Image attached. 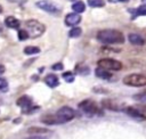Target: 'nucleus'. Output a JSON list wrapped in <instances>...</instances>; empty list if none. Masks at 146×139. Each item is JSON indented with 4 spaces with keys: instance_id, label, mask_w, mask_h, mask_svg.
I'll return each mask as SVG.
<instances>
[{
    "instance_id": "nucleus-1",
    "label": "nucleus",
    "mask_w": 146,
    "mask_h": 139,
    "mask_svg": "<svg viewBox=\"0 0 146 139\" xmlns=\"http://www.w3.org/2000/svg\"><path fill=\"white\" fill-rule=\"evenodd\" d=\"M97 40L104 44H121L124 42V36L122 32L117 30H112V28H106V30H100L97 33Z\"/></svg>"
},
{
    "instance_id": "nucleus-2",
    "label": "nucleus",
    "mask_w": 146,
    "mask_h": 139,
    "mask_svg": "<svg viewBox=\"0 0 146 139\" xmlns=\"http://www.w3.org/2000/svg\"><path fill=\"white\" fill-rule=\"evenodd\" d=\"M25 26H26V31L29 32L30 36H32V38H38L40 35H42L43 32L46 31V26L35 19L27 21L25 23Z\"/></svg>"
},
{
    "instance_id": "nucleus-3",
    "label": "nucleus",
    "mask_w": 146,
    "mask_h": 139,
    "mask_svg": "<svg viewBox=\"0 0 146 139\" xmlns=\"http://www.w3.org/2000/svg\"><path fill=\"white\" fill-rule=\"evenodd\" d=\"M123 83L129 87H145L146 75L143 74H129L123 77Z\"/></svg>"
},
{
    "instance_id": "nucleus-4",
    "label": "nucleus",
    "mask_w": 146,
    "mask_h": 139,
    "mask_svg": "<svg viewBox=\"0 0 146 139\" xmlns=\"http://www.w3.org/2000/svg\"><path fill=\"white\" fill-rule=\"evenodd\" d=\"M98 67L107 71H120L122 68V64L121 62L113 58H103L98 60Z\"/></svg>"
},
{
    "instance_id": "nucleus-5",
    "label": "nucleus",
    "mask_w": 146,
    "mask_h": 139,
    "mask_svg": "<svg viewBox=\"0 0 146 139\" xmlns=\"http://www.w3.org/2000/svg\"><path fill=\"white\" fill-rule=\"evenodd\" d=\"M79 108L82 112H84L86 114H88V115H95V114H99L100 113L97 104L95 101L90 100V99H86V100L81 101L79 104Z\"/></svg>"
},
{
    "instance_id": "nucleus-6",
    "label": "nucleus",
    "mask_w": 146,
    "mask_h": 139,
    "mask_svg": "<svg viewBox=\"0 0 146 139\" xmlns=\"http://www.w3.org/2000/svg\"><path fill=\"white\" fill-rule=\"evenodd\" d=\"M56 114H57V116L59 117L62 124H63V123H66V122H70V121L73 120L74 116H75L74 109L71 108V107H68V106H63V107H60V108L56 112Z\"/></svg>"
},
{
    "instance_id": "nucleus-7",
    "label": "nucleus",
    "mask_w": 146,
    "mask_h": 139,
    "mask_svg": "<svg viewBox=\"0 0 146 139\" xmlns=\"http://www.w3.org/2000/svg\"><path fill=\"white\" fill-rule=\"evenodd\" d=\"M35 5L41 10L47 11V13H50V14H57V13L60 11V8L57 5H55L54 2L49 1V0H39V1H36Z\"/></svg>"
},
{
    "instance_id": "nucleus-8",
    "label": "nucleus",
    "mask_w": 146,
    "mask_h": 139,
    "mask_svg": "<svg viewBox=\"0 0 146 139\" xmlns=\"http://www.w3.org/2000/svg\"><path fill=\"white\" fill-rule=\"evenodd\" d=\"M125 113L130 117H132V118H135L137 121H145L146 120V115L144 113H141L139 109H137L136 107H127L125 108Z\"/></svg>"
},
{
    "instance_id": "nucleus-9",
    "label": "nucleus",
    "mask_w": 146,
    "mask_h": 139,
    "mask_svg": "<svg viewBox=\"0 0 146 139\" xmlns=\"http://www.w3.org/2000/svg\"><path fill=\"white\" fill-rule=\"evenodd\" d=\"M81 22V16L76 13H71V14H67L66 17H65V24L67 26H75L78 25L79 23Z\"/></svg>"
},
{
    "instance_id": "nucleus-10",
    "label": "nucleus",
    "mask_w": 146,
    "mask_h": 139,
    "mask_svg": "<svg viewBox=\"0 0 146 139\" xmlns=\"http://www.w3.org/2000/svg\"><path fill=\"white\" fill-rule=\"evenodd\" d=\"M41 122L47 124V125H54V124H62L59 117L57 114H47L41 117Z\"/></svg>"
},
{
    "instance_id": "nucleus-11",
    "label": "nucleus",
    "mask_w": 146,
    "mask_h": 139,
    "mask_svg": "<svg viewBox=\"0 0 146 139\" xmlns=\"http://www.w3.org/2000/svg\"><path fill=\"white\" fill-rule=\"evenodd\" d=\"M16 104L23 108V112H29V108H31L32 105V99L29 96H22L17 99Z\"/></svg>"
},
{
    "instance_id": "nucleus-12",
    "label": "nucleus",
    "mask_w": 146,
    "mask_h": 139,
    "mask_svg": "<svg viewBox=\"0 0 146 139\" xmlns=\"http://www.w3.org/2000/svg\"><path fill=\"white\" fill-rule=\"evenodd\" d=\"M128 40L133 46H143V44H145V39L140 34H137V33L128 34Z\"/></svg>"
},
{
    "instance_id": "nucleus-13",
    "label": "nucleus",
    "mask_w": 146,
    "mask_h": 139,
    "mask_svg": "<svg viewBox=\"0 0 146 139\" xmlns=\"http://www.w3.org/2000/svg\"><path fill=\"white\" fill-rule=\"evenodd\" d=\"M44 82H46V84H47L48 87H50V88H56V87H58V84H59L58 77H57V75H55V74H48V75L44 77Z\"/></svg>"
},
{
    "instance_id": "nucleus-14",
    "label": "nucleus",
    "mask_w": 146,
    "mask_h": 139,
    "mask_svg": "<svg viewBox=\"0 0 146 139\" xmlns=\"http://www.w3.org/2000/svg\"><path fill=\"white\" fill-rule=\"evenodd\" d=\"M5 24H6V26H8V27H10V28H18V27L21 26V22H19L16 17H14V16H8V17H6Z\"/></svg>"
},
{
    "instance_id": "nucleus-15",
    "label": "nucleus",
    "mask_w": 146,
    "mask_h": 139,
    "mask_svg": "<svg viewBox=\"0 0 146 139\" xmlns=\"http://www.w3.org/2000/svg\"><path fill=\"white\" fill-rule=\"evenodd\" d=\"M95 74H96L97 77H100V79H104V80H110L112 77L111 72H108L107 70H104L102 67H97L96 71H95Z\"/></svg>"
},
{
    "instance_id": "nucleus-16",
    "label": "nucleus",
    "mask_w": 146,
    "mask_h": 139,
    "mask_svg": "<svg viewBox=\"0 0 146 139\" xmlns=\"http://www.w3.org/2000/svg\"><path fill=\"white\" fill-rule=\"evenodd\" d=\"M102 105L104 108H107V109H111V111H119V106L111 99H104L102 101Z\"/></svg>"
},
{
    "instance_id": "nucleus-17",
    "label": "nucleus",
    "mask_w": 146,
    "mask_h": 139,
    "mask_svg": "<svg viewBox=\"0 0 146 139\" xmlns=\"http://www.w3.org/2000/svg\"><path fill=\"white\" fill-rule=\"evenodd\" d=\"M50 132L46 128H40V126H31L27 129V133L30 134H41V133H48Z\"/></svg>"
},
{
    "instance_id": "nucleus-18",
    "label": "nucleus",
    "mask_w": 146,
    "mask_h": 139,
    "mask_svg": "<svg viewBox=\"0 0 146 139\" xmlns=\"http://www.w3.org/2000/svg\"><path fill=\"white\" fill-rule=\"evenodd\" d=\"M72 9H73L74 13L80 14V13H83V11L86 10V5H84V2H82V1H76V2H74V3L72 5Z\"/></svg>"
},
{
    "instance_id": "nucleus-19",
    "label": "nucleus",
    "mask_w": 146,
    "mask_h": 139,
    "mask_svg": "<svg viewBox=\"0 0 146 139\" xmlns=\"http://www.w3.org/2000/svg\"><path fill=\"white\" fill-rule=\"evenodd\" d=\"M132 13V17L131 18H136L137 16H144L146 15V6H139L138 8H136L135 10H130Z\"/></svg>"
},
{
    "instance_id": "nucleus-20",
    "label": "nucleus",
    "mask_w": 146,
    "mask_h": 139,
    "mask_svg": "<svg viewBox=\"0 0 146 139\" xmlns=\"http://www.w3.org/2000/svg\"><path fill=\"white\" fill-rule=\"evenodd\" d=\"M40 52V48L39 47H34V46H29L24 48V54L25 55H36Z\"/></svg>"
},
{
    "instance_id": "nucleus-21",
    "label": "nucleus",
    "mask_w": 146,
    "mask_h": 139,
    "mask_svg": "<svg viewBox=\"0 0 146 139\" xmlns=\"http://www.w3.org/2000/svg\"><path fill=\"white\" fill-rule=\"evenodd\" d=\"M81 33H82L81 27L74 26V27H72V28H71V31L68 32V35H70L71 38H79V36L81 35Z\"/></svg>"
},
{
    "instance_id": "nucleus-22",
    "label": "nucleus",
    "mask_w": 146,
    "mask_h": 139,
    "mask_svg": "<svg viewBox=\"0 0 146 139\" xmlns=\"http://www.w3.org/2000/svg\"><path fill=\"white\" fill-rule=\"evenodd\" d=\"M88 5L92 8H99V7L105 6V1L104 0H88Z\"/></svg>"
},
{
    "instance_id": "nucleus-23",
    "label": "nucleus",
    "mask_w": 146,
    "mask_h": 139,
    "mask_svg": "<svg viewBox=\"0 0 146 139\" xmlns=\"http://www.w3.org/2000/svg\"><path fill=\"white\" fill-rule=\"evenodd\" d=\"M132 98L137 101H140V103H146V91L144 92H139V93H136L132 96Z\"/></svg>"
},
{
    "instance_id": "nucleus-24",
    "label": "nucleus",
    "mask_w": 146,
    "mask_h": 139,
    "mask_svg": "<svg viewBox=\"0 0 146 139\" xmlns=\"http://www.w3.org/2000/svg\"><path fill=\"white\" fill-rule=\"evenodd\" d=\"M29 38H30V34H29V32L26 30H19L18 31V39L21 41H24V40H26Z\"/></svg>"
},
{
    "instance_id": "nucleus-25",
    "label": "nucleus",
    "mask_w": 146,
    "mask_h": 139,
    "mask_svg": "<svg viewBox=\"0 0 146 139\" xmlns=\"http://www.w3.org/2000/svg\"><path fill=\"white\" fill-rule=\"evenodd\" d=\"M63 77H64V80H65L66 82H68V83H71V82L74 81V75H73V73L70 72V71L63 73Z\"/></svg>"
},
{
    "instance_id": "nucleus-26",
    "label": "nucleus",
    "mask_w": 146,
    "mask_h": 139,
    "mask_svg": "<svg viewBox=\"0 0 146 139\" xmlns=\"http://www.w3.org/2000/svg\"><path fill=\"white\" fill-rule=\"evenodd\" d=\"M7 88H8L7 80L3 79V77H0V90L1 91H7Z\"/></svg>"
},
{
    "instance_id": "nucleus-27",
    "label": "nucleus",
    "mask_w": 146,
    "mask_h": 139,
    "mask_svg": "<svg viewBox=\"0 0 146 139\" xmlns=\"http://www.w3.org/2000/svg\"><path fill=\"white\" fill-rule=\"evenodd\" d=\"M51 68H52L54 71H62V70H63V64H62V63H56V64H54V65L51 66Z\"/></svg>"
},
{
    "instance_id": "nucleus-28",
    "label": "nucleus",
    "mask_w": 146,
    "mask_h": 139,
    "mask_svg": "<svg viewBox=\"0 0 146 139\" xmlns=\"http://www.w3.org/2000/svg\"><path fill=\"white\" fill-rule=\"evenodd\" d=\"M26 139H48L47 137H42V136H39V134H34V136H31Z\"/></svg>"
},
{
    "instance_id": "nucleus-29",
    "label": "nucleus",
    "mask_w": 146,
    "mask_h": 139,
    "mask_svg": "<svg viewBox=\"0 0 146 139\" xmlns=\"http://www.w3.org/2000/svg\"><path fill=\"white\" fill-rule=\"evenodd\" d=\"M5 70H6V68H5V66L0 64V74H2V73H5Z\"/></svg>"
},
{
    "instance_id": "nucleus-30",
    "label": "nucleus",
    "mask_w": 146,
    "mask_h": 139,
    "mask_svg": "<svg viewBox=\"0 0 146 139\" xmlns=\"http://www.w3.org/2000/svg\"><path fill=\"white\" fill-rule=\"evenodd\" d=\"M119 1H120V2H128L129 0H119Z\"/></svg>"
},
{
    "instance_id": "nucleus-31",
    "label": "nucleus",
    "mask_w": 146,
    "mask_h": 139,
    "mask_svg": "<svg viewBox=\"0 0 146 139\" xmlns=\"http://www.w3.org/2000/svg\"><path fill=\"white\" fill-rule=\"evenodd\" d=\"M1 11H2V8H1V6H0V13H1Z\"/></svg>"
},
{
    "instance_id": "nucleus-32",
    "label": "nucleus",
    "mask_w": 146,
    "mask_h": 139,
    "mask_svg": "<svg viewBox=\"0 0 146 139\" xmlns=\"http://www.w3.org/2000/svg\"><path fill=\"white\" fill-rule=\"evenodd\" d=\"M0 32H1V24H0Z\"/></svg>"
},
{
    "instance_id": "nucleus-33",
    "label": "nucleus",
    "mask_w": 146,
    "mask_h": 139,
    "mask_svg": "<svg viewBox=\"0 0 146 139\" xmlns=\"http://www.w3.org/2000/svg\"><path fill=\"white\" fill-rule=\"evenodd\" d=\"M143 1H144V2H145V3H146V0H143Z\"/></svg>"
},
{
    "instance_id": "nucleus-34",
    "label": "nucleus",
    "mask_w": 146,
    "mask_h": 139,
    "mask_svg": "<svg viewBox=\"0 0 146 139\" xmlns=\"http://www.w3.org/2000/svg\"><path fill=\"white\" fill-rule=\"evenodd\" d=\"M70 1H75V0H70Z\"/></svg>"
}]
</instances>
